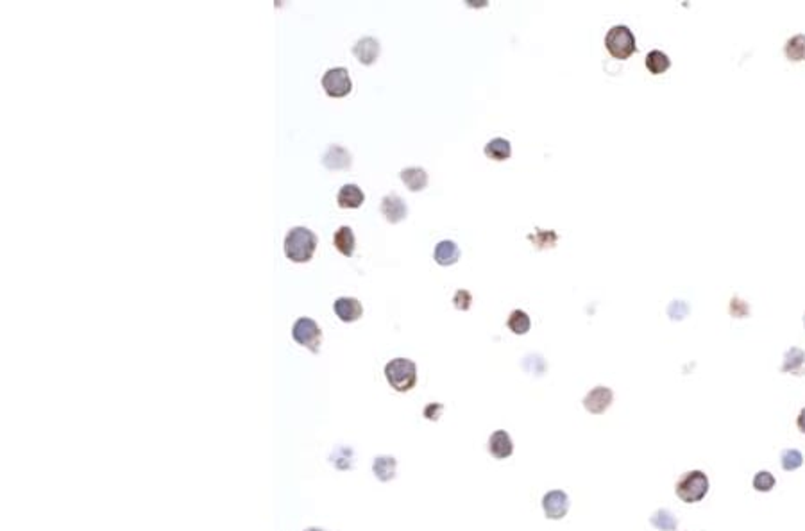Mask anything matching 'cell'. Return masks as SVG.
Listing matches in <instances>:
<instances>
[{"label": "cell", "mask_w": 805, "mask_h": 531, "mask_svg": "<svg viewBox=\"0 0 805 531\" xmlns=\"http://www.w3.org/2000/svg\"><path fill=\"white\" fill-rule=\"evenodd\" d=\"M317 235L308 227H292L285 236V256L294 263H308L317 249Z\"/></svg>", "instance_id": "obj_1"}, {"label": "cell", "mask_w": 805, "mask_h": 531, "mask_svg": "<svg viewBox=\"0 0 805 531\" xmlns=\"http://www.w3.org/2000/svg\"><path fill=\"white\" fill-rule=\"evenodd\" d=\"M385 377L396 392H409L417 383V367L409 358H394L385 365Z\"/></svg>", "instance_id": "obj_2"}, {"label": "cell", "mask_w": 805, "mask_h": 531, "mask_svg": "<svg viewBox=\"0 0 805 531\" xmlns=\"http://www.w3.org/2000/svg\"><path fill=\"white\" fill-rule=\"evenodd\" d=\"M675 492L682 503H700L709 492V478L702 470H689L677 481Z\"/></svg>", "instance_id": "obj_3"}, {"label": "cell", "mask_w": 805, "mask_h": 531, "mask_svg": "<svg viewBox=\"0 0 805 531\" xmlns=\"http://www.w3.org/2000/svg\"><path fill=\"white\" fill-rule=\"evenodd\" d=\"M605 47H607L609 54L616 59H628L633 52L637 51L636 36L630 31V27L626 26H614L605 36Z\"/></svg>", "instance_id": "obj_4"}, {"label": "cell", "mask_w": 805, "mask_h": 531, "mask_svg": "<svg viewBox=\"0 0 805 531\" xmlns=\"http://www.w3.org/2000/svg\"><path fill=\"white\" fill-rule=\"evenodd\" d=\"M320 85H322L324 92L330 97H333V99H342V97L349 95L351 90H353V81L349 78V72L344 66H335V68L327 70L322 75Z\"/></svg>", "instance_id": "obj_5"}, {"label": "cell", "mask_w": 805, "mask_h": 531, "mask_svg": "<svg viewBox=\"0 0 805 531\" xmlns=\"http://www.w3.org/2000/svg\"><path fill=\"white\" fill-rule=\"evenodd\" d=\"M292 337L302 347L310 349L312 352H319L320 342H322V331H320L319 324L313 319L301 317V319L295 320V324L292 326Z\"/></svg>", "instance_id": "obj_6"}, {"label": "cell", "mask_w": 805, "mask_h": 531, "mask_svg": "<svg viewBox=\"0 0 805 531\" xmlns=\"http://www.w3.org/2000/svg\"><path fill=\"white\" fill-rule=\"evenodd\" d=\"M542 510L552 520L564 519L569 512V498L564 490H552L542 498Z\"/></svg>", "instance_id": "obj_7"}, {"label": "cell", "mask_w": 805, "mask_h": 531, "mask_svg": "<svg viewBox=\"0 0 805 531\" xmlns=\"http://www.w3.org/2000/svg\"><path fill=\"white\" fill-rule=\"evenodd\" d=\"M612 399H614V394H612V390L609 387H596V389H592L585 396L584 406L591 414L601 415L611 408Z\"/></svg>", "instance_id": "obj_8"}, {"label": "cell", "mask_w": 805, "mask_h": 531, "mask_svg": "<svg viewBox=\"0 0 805 531\" xmlns=\"http://www.w3.org/2000/svg\"><path fill=\"white\" fill-rule=\"evenodd\" d=\"M333 310L335 315L339 317L342 322H354V320H358L364 315L362 303L358 299H354V297H339V299L335 300Z\"/></svg>", "instance_id": "obj_9"}, {"label": "cell", "mask_w": 805, "mask_h": 531, "mask_svg": "<svg viewBox=\"0 0 805 531\" xmlns=\"http://www.w3.org/2000/svg\"><path fill=\"white\" fill-rule=\"evenodd\" d=\"M382 213L385 215V219L390 224H397L401 220H405L409 215V208L406 202L399 197L397 194H389L383 197L382 201Z\"/></svg>", "instance_id": "obj_10"}, {"label": "cell", "mask_w": 805, "mask_h": 531, "mask_svg": "<svg viewBox=\"0 0 805 531\" xmlns=\"http://www.w3.org/2000/svg\"><path fill=\"white\" fill-rule=\"evenodd\" d=\"M489 453L493 454L496 460H505L508 456H512L514 453V443H512L510 435L505 429H498L490 435L489 438Z\"/></svg>", "instance_id": "obj_11"}, {"label": "cell", "mask_w": 805, "mask_h": 531, "mask_svg": "<svg viewBox=\"0 0 805 531\" xmlns=\"http://www.w3.org/2000/svg\"><path fill=\"white\" fill-rule=\"evenodd\" d=\"M379 41L372 36L360 38L353 47V54L357 56L362 65H372L379 56Z\"/></svg>", "instance_id": "obj_12"}, {"label": "cell", "mask_w": 805, "mask_h": 531, "mask_svg": "<svg viewBox=\"0 0 805 531\" xmlns=\"http://www.w3.org/2000/svg\"><path fill=\"white\" fill-rule=\"evenodd\" d=\"M322 165L330 170H340V169H349L351 167V154L347 152L344 147L340 145H331L326 150V154L322 156Z\"/></svg>", "instance_id": "obj_13"}, {"label": "cell", "mask_w": 805, "mask_h": 531, "mask_svg": "<svg viewBox=\"0 0 805 531\" xmlns=\"http://www.w3.org/2000/svg\"><path fill=\"white\" fill-rule=\"evenodd\" d=\"M365 201V194L358 184H344L337 195V202L342 209L360 208Z\"/></svg>", "instance_id": "obj_14"}, {"label": "cell", "mask_w": 805, "mask_h": 531, "mask_svg": "<svg viewBox=\"0 0 805 531\" xmlns=\"http://www.w3.org/2000/svg\"><path fill=\"white\" fill-rule=\"evenodd\" d=\"M433 258L438 265H442V267H448V265L456 263L460 258L458 246H456L453 240H442V242L437 243V247H435Z\"/></svg>", "instance_id": "obj_15"}, {"label": "cell", "mask_w": 805, "mask_h": 531, "mask_svg": "<svg viewBox=\"0 0 805 531\" xmlns=\"http://www.w3.org/2000/svg\"><path fill=\"white\" fill-rule=\"evenodd\" d=\"M401 181L406 184L410 191H421L426 188L428 174L421 167H409V169L401 170Z\"/></svg>", "instance_id": "obj_16"}, {"label": "cell", "mask_w": 805, "mask_h": 531, "mask_svg": "<svg viewBox=\"0 0 805 531\" xmlns=\"http://www.w3.org/2000/svg\"><path fill=\"white\" fill-rule=\"evenodd\" d=\"M354 243H357V240H354V233L349 226H342L335 231L333 246L337 247V251H339L340 254H344V256L347 258L353 256Z\"/></svg>", "instance_id": "obj_17"}, {"label": "cell", "mask_w": 805, "mask_h": 531, "mask_svg": "<svg viewBox=\"0 0 805 531\" xmlns=\"http://www.w3.org/2000/svg\"><path fill=\"white\" fill-rule=\"evenodd\" d=\"M510 154H512L510 142L505 138H494L485 145V156L487 158L494 159V162H505V159L510 158Z\"/></svg>", "instance_id": "obj_18"}, {"label": "cell", "mask_w": 805, "mask_h": 531, "mask_svg": "<svg viewBox=\"0 0 805 531\" xmlns=\"http://www.w3.org/2000/svg\"><path fill=\"white\" fill-rule=\"evenodd\" d=\"M396 458H392V456H378V458H374V463H372V470H374L376 478H378L379 481H390L396 478Z\"/></svg>", "instance_id": "obj_19"}, {"label": "cell", "mask_w": 805, "mask_h": 531, "mask_svg": "<svg viewBox=\"0 0 805 531\" xmlns=\"http://www.w3.org/2000/svg\"><path fill=\"white\" fill-rule=\"evenodd\" d=\"M784 52H786V58L789 61H805V34H796V36L789 38L786 41Z\"/></svg>", "instance_id": "obj_20"}, {"label": "cell", "mask_w": 805, "mask_h": 531, "mask_svg": "<svg viewBox=\"0 0 805 531\" xmlns=\"http://www.w3.org/2000/svg\"><path fill=\"white\" fill-rule=\"evenodd\" d=\"M671 66V59L668 58V54H664L662 51H651L646 56V68L650 70L653 75H661L665 70H669Z\"/></svg>", "instance_id": "obj_21"}, {"label": "cell", "mask_w": 805, "mask_h": 531, "mask_svg": "<svg viewBox=\"0 0 805 531\" xmlns=\"http://www.w3.org/2000/svg\"><path fill=\"white\" fill-rule=\"evenodd\" d=\"M507 326L514 335H526L530 331V327H532V320H530L528 313L526 312H522V310H514V312L510 313V317H508Z\"/></svg>", "instance_id": "obj_22"}, {"label": "cell", "mask_w": 805, "mask_h": 531, "mask_svg": "<svg viewBox=\"0 0 805 531\" xmlns=\"http://www.w3.org/2000/svg\"><path fill=\"white\" fill-rule=\"evenodd\" d=\"M651 526L657 527L661 531H675L678 527V520L673 513L669 510H657L653 515L650 517Z\"/></svg>", "instance_id": "obj_23"}, {"label": "cell", "mask_w": 805, "mask_h": 531, "mask_svg": "<svg viewBox=\"0 0 805 531\" xmlns=\"http://www.w3.org/2000/svg\"><path fill=\"white\" fill-rule=\"evenodd\" d=\"M805 363V351H801V349L798 347H791L789 351L784 354V365H782V372H798L800 370V367Z\"/></svg>", "instance_id": "obj_24"}, {"label": "cell", "mask_w": 805, "mask_h": 531, "mask_svg": "<svg viewBox=\"0 0 805 531\" xmlns=\"http://www.w3.org/2000/svg\"><path fill=\"white\" fill-rule=\"evenodd\" d=\"M780 463H782L784 470L791 473V470L800 469L801 463H804V456L798 449H786L780 454Z\"/></svg>", "instance_id": "obj_25"}, {"label": "cell", "mask_w": 805, "mask_h": 531, "mask_svg": "<svg viewBox=\"0 0 805 531\" xmlns=\"http://www.w3.org/2000/svg\"><path fill=\"white\" fill-rule=\"evenodd\" d=\"M775 476L772 473H768V470H759L754 476V488L757 492H769L775 487Z\"/></svg>", "instance_id": "obj_26"}, {"label": "cell", "mask_w": 805, "mask_h": 531, "mask_svg": "<svg viewBox=\"0 0 805 531\" xmlns=\"http://www.w3.org/2000/svg\"><path fill=\"white\" fill-rule=\"evenodd\" d=\"M453 303H455L456 310L465 312V310H469V306H471L473 295L467 292V290H458V292L455 293V297H453Z\"/></svg>", "instance_id": "obj_27"}, {"label": "cell", "mask_w": 805, "mask_h": 531, "mask_svg": "<svg viewBox=\"0 0 805 531\" xmlns=\"http://www.w3.org/2000/svg\"><path fill=\"white\" fill-rule=\"evenodd\" d=\"M668 312H669V315H671V319L680 320V319H684L685 315H688L689 308H688V305H685V303H682V300H675L673 305L669 306Z\"/></svg>", "instance_id": "obj_28"}, {"label": "cell", "mask_w": 805, "mask_h": 531, "mask_svg": "<svg viewBox=\"0 0 805 531\" xmlns=\"http://www.w3.org/2000/svg\"><path fill=\"white\" fill-rule=\"evenodd\" d=\"M750 312V308H748L747 303H743V300H740L737 297L735 299H732V305H730V313L734 317H737V319H741V317H745L747 313Z\"/></svg>", "instance_id": "obj_29"}, {"label": "cell", "mask_w": 805, "mask_h": 531, "mask_svg": "<svg viewBox=\"0 0 805 531\" xmlns=\"http://www.w3.org/2000/svg\"><path fill=\"white\" fill-rule=\"evenodd\" d=\"M442 414V404L438 403H433L430 404V406L424 408V417L428 419V421H437L438 417H441Z\"/></svg>", "instance_id": "obj_30"}, {"label": "cell", "mask_w": 805, "mask_h": 531, "mask_svg": "<svg viewBox=\"0 0 805 531\" xmlns=\"http://www.w3.org/2000/svg\"><path fill=\"white\" fill-rule=\"evenodd\" d=\"M796 426H798V429H800V431H801V433H805V408H804V410H801V411H800V414H798V419H796Z\"/></svg>", "instance_id": "obj_31"}, {"label": "cell", "mask_w": 805, "mask_h": 531, "mask_svg": "<svg viewBox=\"0 0 805 531\" xmlns=\"http://www.w3.org/2000/svg\"><path fill=\"white\" fill-rule=\"evenodd\" d=\"M305 531H326V530H322V527H308V530Z\"/></svg>", "instance_id": "obj_32"}, {"label": "cell", "mask_w": 805, "mask_h": 531, "mask_svg": "<svg viewBox=\"0 0 805 531\" xmlns=\"http://www.w3.org/2000/svg\"><path fill=\"white\" fill-rule=\"evenodd\" d=\"M804 326H805V315H804Z\"/></svg>", "instance_id": "obj_33"}]
</instances>
